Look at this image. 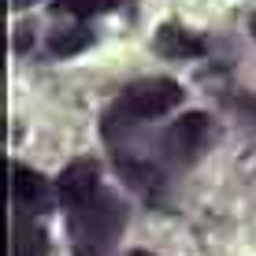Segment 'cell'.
Instances as JSON below:
<instances>
[{
    "label": "cell",
    "mask_w": 256,
    "mask_h": 256,
    "mask_svg": "<svg viewBox=\"0 0 256 256\" xmlns=\"http://www.w3.org/2000/svg\"><path fill=\"white\" fill-rule=\"evenodd\" d=\"M12 256H48V238L41 230L38 216L15 212V219H12Z\"/></svg>",
    "instance_id": "7"
},
{
    "label": "cell",
    "mask_w": 256,
    "mask_h": 256,
    "mask_svg": "<svg viewBox=\"0 0 256 256\" xmlns=\"http://www.w3.org/2000/svg\"><path fill=\"white\" fill-rule=\"evenodd\" d=\"M56 186H60V200H64V208H67V204H74V200L90 197L93 190H100V167L93 160H74L60 174Z\"/></svg>",
    "instance_id": "6"
},
{
    "label": "cell",
    "mask_w": 256,
    "mask_h": 256,
    "mask_svg": "<svg viewBox=\"0 0 256 256\" xmlns=\"http://www.w3.org/2000/svg\"><path fill=\"white\" fill-rule=\"evenodd\" d=\"M52 204L48 182L30 167H12V208L22 216H41Z\"/></svg>",
    "instance_id": "4"
},
{
    "label": "cell",
    "mask_w": 256,
    "mask_h": 256,
    "mask_svg": "<svg viewBox=\"0 0 256 256\" xmlns=\"http://www.w3.org/2000/svg\"><path fill=\"white\" fill-rule=\"evenodd\" d=\"M212 138H216V122H212L204 112H190V116L174 119L171 126L156 138V156L152 160L160 164L164 171H182V167H190L212 145Z\"/></svg>",
    "instance_id": "3"
},
{
    "label": "cell",
    "mask_w": 256,
    "mask_h": 256,
    "mask_svg": "<svg viewBox=\"0 0 256 256\" xmlns=\"http://www.w3.org/2000/svg\"><path fill=\"white\" fill-rule=\"evenodd\" d=\"M152 48L160 52V56H167V60H193V56H204V41H200L193 30L178 26V22H164L160 30H156V38H152Z\"/></svg>",
    "instance_id": "5"
},
{
    "label": "cell",
    "mask_w": 256,
    "mask_h": 256,
    "mask_svg": "<svg viewBox=\"0 0 256 256\" xmlns=\"http://www.w3.org/2000/svg\"><path fill=\"white\" fill-rule=\"evenodd\" d=\"M122 0H60V12L70 15V19H93V15H104L112 8H119Z\"/></svg>",
    "instance_id": "9"
},
{
    "label": "cell",
    "mask_w": 256,
    "mask_h": 256,
    "mask_svg": "<svg viewBox=\"0 0 256 256\" xmlns=\"http://www.w3.org/2000/svg\"><path fill=\"white\" fill-rule=\"evenodd\" d=\"M15 8H30V4H38V0H12Z\"/></svg>",
    "instance_id": "11"
},
{
    "label": "cell",
    "mask_w": 256,
    "mask_h": 256,
    "mask_svg": "<svg viewBox=\"0 0 256 256\" xmlns=\"http://www.w3.org/2000/svg\"><path fill=\"white\" fill-rule=\"evenodd\" d=\"M93 45V30L90 26H60V30L48 34V48L56 56H74V52Z\"/></svg>",
    "instance_id": "8"
},
{
    "label": "cell",
    "mask_w": 256,
    "mask_h": 256,
    "mask_svg": "<svg viewBox=\"0 0 256 256\" xmlns=\"http://www.w3.org/2000/svg\"><path fill=\"white\" fill-rule=\"evenodd\" d=\"M130 256H152V252H130Z\"/></svg>",
    "instance_id": "13"
},
{
    "label": "cell",
    "mask_w": 256,
    "mask_h": 256,
    "mask_svg": "<svg viewBox=\"0 0 256 256\" xmlns=\"http://www.w3.org/2000/svg\"><path fill=\"white\" fill-rule=\"evenodd\" d=\"M126 226V204L112 190H93L90 197L67 204L70 256H108Z\"/></svg>",
    "instance_id": "2"
},
{
    "label": "cell",
    "mask_w": 256,
    "mask_h": 256,
    "mask_svg": "<svg viewBox=\"0 0 256 256\" xmlns=\"http://www.w3.org/2000/svg\"><path fill=\"white\" fill-rule=\"evenodd\" d=\"M230 104H234L238 112H242L245 119H252V122H256V96H252V93H234V96H230Z\"/></svg>",
    "instance_id": "10"
},
{
    "label": "cell",
    "mask_w": 256,
    "mask_h": 256,
    "mask_svg": "<svg viewBox=\"0 0 256 256\" xmlns=\"http://www.w3.org/2000/svg\"><path fill=\"white\" fill-rule=\"evenodd\" d=\"M249 30H252V34H256V15H252V19H249Z\"/></svg>",
    "instance_id": "12"
},
{
    "label": "cell",
    "mask_w": 256,
    "mask_h": 256,
    "mask_svg": "<svg viewBox=\"0 0 256 256\" xmlns=\"http://www.w3.org/2000/svg\"><path fill=\"white\" fill-rule=\"evenodd\" d=\"M182 104V86L171 78H141V82L126 86L116 100L108 104V112L100 116V134L108 145H119L126 134H134L141 122L160 119L171 108Z\"/></svg>",
    "instance_id": "1"
}]
</instances>
